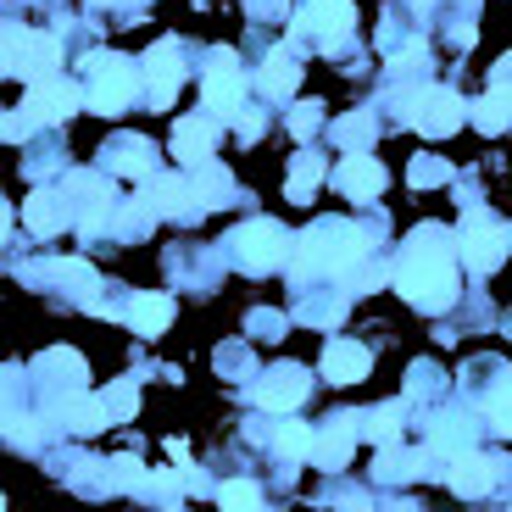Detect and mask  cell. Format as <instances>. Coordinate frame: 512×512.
Listing matches in <instances>:
<instances>
[{"mask_svg": "<svg viewBox=\"0 0 512 512\" xmlns=\"http://www.w3.org/2000/svg\"><path fill=\"white\" fill-rule=\"evenodd\" d=\"M396 290L423 312H446L457 301V262L440 229H418L407 245V256L396 262Z\"/></svg>", "mask_w": 512, "mask_h": 512, "instance_id": "6da1fadb", "label": "cell"}, {"mask_svg": "<svg viewBox=\"0 0 512 512\" xmlns=\"http://www.w3.org/2000/svg\"><path fill=\"white\" fill-rule=\"evenodd\" d=\"M362 251H368V240H362L357 223H312L307 240L295 245V273L301 279H312V273H346L362 262Z\"/></svg>", "mask_w": 512, "mask_h": 512, "instance_id": "7a4b0ae2", "label": "cell"}, {"mask_svg": "<svg viewBox=\"0 0 512 512\" xmlns=\"http://www.w3.org/2000/svg\"><path fill=\"white\" fill-rule=\"evenodd\" d=\"M84 78H90V84H84V106H90V112L112 117L134 101V67H128L123 56H90V62H84Z\"/></svg>", "mask_w": 512, "mask_h": 512, "instance_id": "3957f363", "label": "cell"}, {"mask_svg": "<svg viewBox=\"0 0 512 512\" xmlns=\"http://www.w3.org/2000/svg\"><path fill=\"white\" fill-rule=\"evenodd\" d=\"M56 67H62V45H56V34H17V28H6V73L12 78H34V84H45Z\"/></svg>", "mask_w": 512, "mask_h": 512, "instance_id": "277c9868", "label": "cell"}, {"mask_svg": "<svg viewBox=\"0 0 512 512\" xmlns=\"http://www.w3.org/2000/svg\"><path fill=\"white\" fill-rule=\"evenodd\" d=\"M284 251H290V240H284V229H279V223H268V218L245 223V229L234 234V256L245 262V273H268V268H279Z\"/></svg>", "mask_w": 512, "mask_h": 512, "instance_id": "5b68a950", "label": "cell"}, {"mask_svg": "<svg viewBox=\"0 0 512 512\" xmlns=\"http://www.w3.org/2000/svg\"><path fill=\"white\" fill-rule=\"evenodd\" d=\"M201 95H206V112L218 117H240L245 112V78H240V67H234V56L229 51H218L212 56V73H206V84H201Z\"/></svg>", "mask_w": 512, "mask_h": 512, "instance_id": "8992f818", "label": "cell"}, {"mask_svg": "<svg viewBox=\"0 0 512 512\" xmlns=\"http://www.w3.org/2000/svg\"><path fill=\"white\" fill-rule=\"evenodd\" d=\"M401 117H407L412 128H423V134H451V128L468 117V106H462L451 90H423V95H412V101L401 106Z\"/></svg>", "mask_w": 512, "mask_h": 512, "instance_id": "52a82bcc", "label": "cell"}, {"mask_svg": "<svg viewBox=\"0 0 512 512\" xmlns=\"http://www.w3.org/2000/svg\"><path fill=\"white\" fill-rule=\"evenodd\" d=\"M462 256H468V268L474 273L501 268V256H507V229H501L490 212H479L474 223H462Z\"/></svg>", "mask_w": 512, "mask_h": 512, "instance_id": "ba28073f", "label": "cell"}, {"mask_svg": "<svg viewBox=\"0 0 512 512\" xmlns=\"http://www.w3.org/2000/svg\"><path fill=\"white\" fill-rule=\"evenodd\" d=\"M84 106V95L73 90V84H56V78H45L39 90H28V101H23V123L34 128V123H67V117Z\"/></svg>", "mask_w": 512, "mask_h": 512, "instance_id": "9c48e42d", "label": "cell"}, {"mask_svg": "<svg viewBox=\"0 0 512 512\" xmlns=\"http://www.w3.org/2000/svg\"><path fill=\"white\" fill-rule=\"evenodd\" d=\"M256 407H268V412H295L301 401H307V373L301 368H273L268 379L251 390Z\"/></svg>", "mask_w": 512, "mask_h": 512, "instance_id": "30bf717a", "label": "cell"}, {"mask_svg": "<svg viewBox=\"0 0 512 512\" xmlns=\"http://www.w3.org/2000/svg\"><path fill=\"white\" fill-rule=\"evenodd\" d=\"M212 145H218V117L212 112H195V117H184L179 128H173V156L179 162H190V167H201L206 156H212Z\"/></svg>", "mask_w": 512, "mask_h": 512, "instance_id": "8fae6325", "label": "cell"}, {"mask_svg": "<svg viewBox=\"0 0 512 512\" xmlns=\"http://www.w3.org/2000/svg\"><path fill=\"white\" fill-rule=\"evenodd\" d=\"M295 23L323 34V39H334V34H351L357 6H351V0H301V17H295Z\"/></svg>", "mask_w": 512, "mask_h": 512, "instance_id": "7c38bea8", "label": "cell"}, {"mask_svg": "<svg viewBox=\"0 0 512 512\" xmlns=\"http://www.w3.org/2000/svg\"><path fill=\"white\" fill-rule=\"evenodd\" d=\"M373 368L368 346H357V340H329V351H323V373H329V384H362Z\"/></svg>", "mask_w": 512, "mask_h": 512, "instance_id": "4fadbf2b", "label": "cell"}, {"mask_svg": "<svg viewBox=\"0 0 512 512\" xmlns=\"http://www.w3.org/2000/svg\"><path fill=\"white\" fill-rule=\"evenodd\" d=\"M351 446H357V418H334L323 435H312V462L334 474V468L351 462Z\"/></svg>", "mask_w": 512, "mask_h": 512, "instance_id": "5bb4252c", "label": "cell"}, {"mask_svg": "<svg viewBox=\"0 0 512 512\" xmlns=\"http://www.w3.org/2000/svg\"><path fill=\"white\" fill-rule=\"evenodd\" d=\"M334 184H340V195H351V201H373V195L384 190V167L373 162V156H346V162L334 167Z\"/></svg>", "mask_w": 512, "mask_h": 512, "instance_id": "9a60e30c", "label": "cell"}, {"mask_svg": "<svg viewBox=\"0 0 512 512\" xmlns=\"http://www.w3.org/2000/svg\"><path fill=\"white\" fill-rule=\"evenodd\" d=\"M145 201H151L156 212H167V218H190L195 206H201V195H195V179H167V173H156V179L145 184Z\"/></svg>", "mask_w": 512, "mask_h": 512, "instance_id": "2e32d148", "label": "cell"}, {"mask_svg": "<svg viewBox=\"0 0 512 512\" xmlns=\"http://www.w3.org/2000/svg\"><path fill=\"white\" fill-rule=\"evenodd\" d=\"M145 78H151V106H173V90H179V78H184L179 51H173V45H151Z\"/></svg>", "mask_w": 512, "mask_h": 512, "instance_id": "e0dca14e", "label": "cell"}, {"mask_svg": "<svg viewBox=\"0 0 512 512\" xmlns=\"http://www.w3.org/2000/svg\"><path fill=\"white\" fill-rule=\"evenodd\" d=\"M67 195L78 201V218H84V229H95V223L106 218V206H112V190H106L95 173H73V179H67Z\"/></svg>", "mask_w": 512, "mask_h": 512, "instance_id": "ac0fdd59", "label": "cell"}, {"mask_svg": "<svg viewBox=\"0 0 512 512\" xmlns=\"http://www.w3.org/2000/svg\"><path fill=\"white\" fill-rule=\"evenodd\" d=\"M123 318L134 334H162L167 323H173V295H134Z\"/></svg>", "mask_w": 512, "mask_h": 512, "instance_id": "d6986e66", "label": "cell"}, {"mask_svg": "<svg viewBox=\"0 0 512 512\" xmlns=\"http://www.w3.org/2000/svg\"><path fill=\"white\" fill-rule=\"evenodd\" d=\"M23 223L34 234H56L67 223V201H62V195H51V190H34V195H28V206H23Z\"/></svg>", "mask_w": 512, "mask_h": 512, "instance_id": "ffe728a7", "label": "cell"}, {"mask_svg": "<svg viewBox=\"0 0 512 512\" xmlns=\"http://www.w3.org/2000/svg\"><path fill=\"white\" fill-rule=\"evenodd\" d=\"M451 490H457V496H485L490 490V462L479 457V451H462V457L451 462Z\"/></svg>", "mask_w": 512, "mask_h": 512, "instance_id": "44dd1931", "label": "cell"}, {"mask_svg": "<svg viewBox=\"0 0 512 512\" xmlns=\"http://www.w3.org/2000/svg\"><path fill=\"white\" fill-rule=\"evenodd\" d=\"M429 446L440 451V457H462V451H474V429H468V418H435V429H429Z\"/></svg>", "mask_w": 512, "mask_h": 512, "instance_id": "7402d4cb", "label": "cell"}, {"mask_svg": "<svg viewBox=\"0 0 512 512\" xmlns=\"http://www.w3.org/2000/svg\"><path fill=\"white\" fill-rule=\"evenodd\" d=\"M62 418H67V429H78V435H95L101 423H112V412H106L101 396H73V401H62Z\"/></svg>", "mask_w": 512, "mask_h": 512, "instance_id": "603a6c76", "label": "cell"}, {"mask_svg": "<svg viewBox=\"0 0 512 512\" xmlns=\"http://www.w3.org/2000/svg\"><path fill=\"white\" fill-rule=\"evenodd\" d=\"M295 84H301V62H295L290 51H273L268 62H262V90H268V95H290Z\"/></svg>", "mask_w": 512, "mask_h": 512, "instance_id": "cb8c5ba5", "label": "cell"}, {"mask_svg": "<svg viewBox=\"0 0 512 512\" xmlns=\"http://www.w3.org/2000/svg\"><path fill=\"white\" fill-rule=\"evenodd\" d=\"M106 167H112V179H151V156L140 140H123L117 151H106Z\"/></svg>", "mask_w": 512, "mask_h": 512, "instance_id": "d4e9b609", "label": "cell"}, {"mask_svg": "<svg viewBox=\"0 0 512 512\" xmlns=\"http://www.w3.org/2000/svg\"><path fill=\"white\" fill-rule=\"evenodd\" d=\"M273 451H279L284 462H307L312 457V429L295 423V418H284L279 429H273Z\"/></svg>", "mask_w": 512, "mask_h": 512, "instance_id": "484cf974", "label": "cell"}, {"mask_svg": "<svg viewBox=\"0 0 512 512\" xmlns=\"http://www.w3.org/2000/svg\"><path fill=\"white\" fill-rule=\"evenodd\" d=\"M468 117H474V123L485 128V134H501V128L512 123V90H496V95H485V101H479Z\"/></svg>", "mask_w": 512, "mask_h": 512, "instance_id": "4316f807", "label": "cell"}, {"mask_svg": "<svg viewBox=\"0 0 512 512\" xmlns=\"http://www.w3.org/2000/svg\"><path fill=\"white\" fill-rule=\"evenodd\" d=\"M318 184H323V162L307 151L301 162L290 167V179H284V190H290V201H312V190H318Z\"/></svg>", "mask_w": 512, "mask_h": 512, "instance_id": "83f0119b", "label": "cell"}, {"mask_svg": "<svg viewBox=\"0 0 512 512\" xmlns=\"http://www.w3.org/2000/svg\"><path fill=\"white\" fill-rule=\"evenodd\" d=\"M195 195H201V206H223L229 201V167L201 162V173H195Z\"/></svg>", "mask_w": 512, "mask_h": 512, "instance_id": "f1b7e54d", "label": "cell"}, {"mask_svg": "<svg viewBox=\"0 0 512 512\" xmlns=\"http://www.w3.org/2000/svg\"><path fill=\"white\" fill-rule=\"evenodd\" d=\"M101 401H106V412H112V423H128L134 412H140V390H134V379H117Z\"/></svg>", "mask_w": 512, "mask_h": 512, "instance_id": "f546056e", "label": "cell"}, {"mask_svg": "<svg viewBox=\"0 0 512 512\" xmlns=\"http://www.w3.org/2000/svg\"><path fill=\"white\" fill-rule=\"evenodd\" d=\"M218 507H229V512H251V507H262V490L251 485V479H229V485H218Z\"/></svg>", "mask_w": 512, "mask_h": 512, "instance_id": "4dcf8cb0", "label": "cell"}, {"mask_svg": "<svg viewBox=\"0 0 512 512\" xmlns=\"http://www.w3.org/2000/svg\"><path fill=\"white\" fill-rule=\"evenodd\" d=\"M368 134H373V117L368 112H351V117H340V123H334V140L346 145V151H362V145H368Z\"/></svg>", "mask_w": 512, "mask_h": 512, "instance_id": "1f68e13d", "label": "cell"}, {"mask_svg": "<svg viewBox=\"0 0 512 512\" xmlns=\"http://www.w3.org/2000/svg\"><path fill=\"white\" fill-rule=\"evenodd\" d=\"M396 435H401V407H384V412H373L368 418V440L373 446H396Z\"/></svg>", "mask_w": 512, "mask_h": 512, "instance_id": "d6a6232c", "label": "cell"}, {"mask_svg": "<svg viewBox=\"0 0 512 512\" xmlns=\"http://www.w3.org/2000/svg\"><path fill=\"white\" fill-rule=\"evenodd\" d=\"M45 368H51V379H62V384H84V357H78V351H51V362H45Z\"/></svg>", "mask_w": 512, "mask_h": 512, "instance_id": "836d02e7", "label": "cell"}, {"mask_svg": "<svg viewBox=\"0 0 512 512\" xmlns=\"http://www.w3.org/2000/svg\"><path fill=\"white\" fill-rule=\"evenodd\" d=\"M490 418H496L501 435H512V379H501L496 390H490Z\"/></svg>", "mask_w": 512, "mask_h": 512, "instance_id": "e575fe53", "label": "cell"}, {"mask_svg": "<svg viewBox=\"0 0 512 512\" xmlns=\"http://www.w3.org/2000/svg\"><path fill=\"white\" fill-rule=\"evenodd\" d=\"M407 474H418V457H407V451H396V446H384L379 479H407Z\"/></svg>", "mask_w": 512, "mask_h": 512, "instance_id": "d590c367", "label": "cell"}, {"mask_svg": "<svg viewBox=\"0 0 512 512\" xmlns=\"http://www.w3.org/2000/svg\"><path fill=\"white\" fill-rule=\"evenodd\" d=\"M318 123H323V106L318 101H301L290 112V134H295V140H312V128H318Z\"/></svg>", "mask_w": 512, "mask_h": 512, "instance_id": "8d00e7d4", "label": "cell"}, {"mask_svg": "<svg viewBox=\"0 0 512 512\" xmlns=\"http://www.w3.org/2000/svg\"><path fill=\"white\" fill-rule=\"evenodd\" d=\"M56 268H62V284L73 295H95V273L84 268V262H56Z\"/></svg>", "mask_w": 512, "mask_h": 512, "instance_id": "74e56055", "label": "cell"}, {"mask_svg": "<svg viewBox=\"0 0 512 512\" xmlns=\"http://www.w3.org/2000/svg\"><path fill=\"white\" fill-rule=\"evenodd\" d=\"M145 496H162V501H179V474H167V468H156V474H145Z\"/></svg>", "mask_w": 512, "mask_h": 512, "instance_id": "f35d334b", "label": "cell"}, {"mask_svg": "<svg viewBox=\"0 0 512 512\" xmlns=\"http://www.w3.org/2000/svg\"><path fill=\"white\" fill-rule=\"evenodd\" d=\"M112 479H117V485H134V490H140V485H145V468H140V457H134V451H123V457L112 462Z\"/></svg>", "mask_w": 512, "mask_h": 512, "instance_id": "ab89813d", "label": "cell"}, {"mask_svg": "<svg viewBox=\"0 0 512 512\" xmlns=\"http://www.w3.org/2000/svg\"><path fill=\"white\" fill-rule=\"evenodd\" d=\"M412 184H418V190L423 184H446V162H423L418 156V162H412Z\"/></svg>", "mask_w": 512, "mask_h": 512, "instance_id": "60d3db41", "label": "cell"}, {"mask_svg": "<svg viewBox=\"0 0 512 512\" xmlns=\"http://www.w3.org/2000/svg\"><path fill=\"white\" fill-rule=\"evenodd\" d=\"M6 440H12L17 451H28V446H34V423L17 418V412H12V418H6Z\"/></svg>", "mask_w": 512, "mask_h": 512, "instance_id": "b9f144b4", "label": "cell"}, {"mask_svg": "<svg viewBox=\"0 0 512 512\" xmlns=\"http://www.w3.org/2000/svg\"><path fill=\"white\" fill-rule=\"evenodd\" d=\"M234 134H240L245 145L262 140V112H240V117H234Z\"/></svg>", "mask_w": 512, "mask_h": 512, "instance_id": "7bdbcfd3", "label": "cell"}, {"mask_svg": "<svg viewBox=\"0 0 512 512\" xmlns=\"http://www.w3.org/2000/svg\"><path fill=\"white\" fill-rule=\"evenodd\" d=\"M390 67H396V73H407V67H423V45H407V51H396V56H390Z\"/></svg>", "mask_w": 512, "mask_h": 512, "instance_id": "ee69618b", "label": "cell"}, {"mask_svg": "<svg viewBox=\"0 0 512 512\" xmlns=\"http://www.w3.org/2000/svg\"><path fill=\"white\" fill-rule=\"evenodd\" d=\"M95 6H112V0H95Z\"/></svg>", "mask_w": 512, "mask_h": 512, "instance_id": "f6af8a7d", "label": "cell"}]
</instances>
